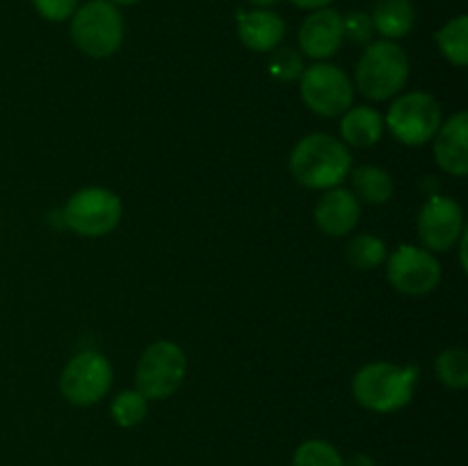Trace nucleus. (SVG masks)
Wrapping results in <instances>:
<instances>
[{
    "mask_svg": "<svg viewBox=\"0 0 468 466\" xmlns=\"http://www.w3.org/2000/svg\"><path fill=\"white\" fill-rule=\"evenodd\" d=\"M291 174L309 190H332L347 178L352 155L341 140L324 132L302 137L291 154Z\"/></svg>",
    "mask_w": 468,
    "mask_h": 466,
    "instance_id": "1",
    "label": "nucleus"
},
{
    "mask_svg": "<svg viewBox=\"0 0 468 466\" xmlns=\"http://www.w3.org/2000/svg\"><path fill=\"white\" fill-rule=\"evenodd\" d=\"M419 368L375 361L364 365L352 379V396L364 409L388 414L410 405L414 396Z\"/></svg>",
    "mask_w": 468,
    "mask_h": 466,
    "instance_id": "2",
    "label": "nucleus"
},
{
    "mask_svg": "<svg viewBox=\"0 0 468 466\" xmlns=\"http://www.w3.org/2000/svg\"><path fill=\"white\" fill-rule=\"evenodd\" d=\"M355 80L366 99H393L410 80V58L396 41H373L356 62Z\"/></svg>",
    "mask_w": 468,
    "mask_h": 466,
    "instance_id": "3",
    "label": "nucleus"
},
{
    "mask_svg": "<svg viewBox=\"0 0 468 466\" xmlns=\"http://www.w3.org/2000/svg\"><path fill=\"white\" fill-rule=\"evenodd\" d=\"M71 39L87 58L103 59L123 41V16L110 0H90L73 12Z\"/></svg>",
    "mask_w": 468,
    "mask_h": 466,
    "instance_id": "4",
    "label": "nucleus"
},
{
    "mask_svg": "<svg viewBox=\"0 0 468 466\" xmlns=\"http://www.w3.org/2000/svg\"><path fill=\"white\" fill-rule=\"evenodd\" d=\"M186 352L174 341H155L142 355L137 364V391L146 400H167L178 391L186 379Z\"/></svg>",
    "mask_w": 468,
    "mask_h": 466,
    "instance_id": "5",
    "label": "nucleus"
},
{
    "mask_svg": "<svg viewBox=\"0 0 468 466\" xmlns=\"http://www.w3.org/2000/svg\"><path fill=\"white\" fill-rule=\"evenodd\" d=\"M441 108L437 99L425 91H411L393 101L384 126L405 146H423L437 135L441 126Z\"/></svg>",
    "mask_w": 468,
    "mask_h": 466,
    "instance_id": "6",
    "label": "nucleus"
},
{
    "mask_svg": "<svg viewBox=\"0 0 468 466\" xmlns=\"http://www.w3.org/2000/svg\"><path fill=\"white\" fill-rule=\"evenodd\" d=\"M123 206L114 192L105 187H82L64 206V224L78 236H108L122 222Z\"/></svg>",
    "mask_w": 468,
    "mask_h": 466,
    "instance_id": "7",
    "label": "nucleus"
},
{
    "mask_svg": "<svg viewBox=\"0 0 468 466\" xmlns=\"http://www.w3.org/2000/svg\"><path fill=\"white\" fill-rule=\"evenodd\" d=\"M302 101L320 117H341L352 108L355 87L343 69L327 62H315L300 76Z\"/></svg>",
    "mask_w": 468,
    "mask_h": 466,
    "instance_id": "8",
    "label": "nucleus"
},
{
    "mask_svg": "<svg viewBox=\"0 0 468 466\" xmlns=\"http://www.w3.org/2000/svg\"><path fill=\"white\" fill-rule=\"evenodd\" d=\"M112 387V365L101 352H78L62 370L59 393L76 407H91Z\"/></svg>",
    "mask_w": 468,
    "mask_h": 466,
    "instance_id": "9",
    "label": "nucleus"
},
{
    "mask_svg": "<svg viewBox=\"0 0 468 466\" xmlns=\"http://www.w3.org/2000/svg\"><path fill=\"white\" fill-rule=\"evenodd\" d=\"M387 277L402 295H428L441 281V265L423 247L400 245L388 256Z\"/></svg>",
    "mask_w": 468,
    "mask_h": 466,
    "instance_id": "10",
    "label": "nucleus"
},
{
    "mask_svg": "<svg viewBox=\"0 0 468 466\" xmlns=\"http://www.w3.org/2000/svg\"><path fill=\"white\" fill-rule=\"evenodd\" d=\"M416 227H419V238L425 245L423 249L448 251L457 245L464 233V213L455 199L434 195L420 208Z\"/></svg>",
    "mask_w": 468,
    "mask_h": 466,
    "instance_id": "11",
    "label": "nucleus"
},
{
    "mask_svg": "<svg viewBox=\"0 0 468 466\" xmlns=\"http://www.w3.org/2000/svg\"><path fill=\"white\" fill-rule=\"evenodd\" d=\"M300 48L306 58L324 62L327 58L336 55L343 44V16L336 9H314V14L302 21L300 26Z\"/></svg>",
    "mask_w": 468,
    "mask_h": 466,
    "instance_id": "12",
    "label": "nucleus"
},
{
    "mask_svg": "<svg viewBox=\"0 0 468 466\" xmlns=\"http://www.w3.org/2000/svg\"><path fill=\"white\" fill-rule=\"evenodd\" d=\"M314 217L320 231L327 233V236H347V233L355 231V227L359 224L361 204L350 190H346V187H332V190H327V195L320 196V201L315 204Z\"/></svg>",
    "mask_w": 468,
    "mask_h": 466,
    "instance_id": "13",
    "label": "nucleus"
},
{
    "mask_svg": "<svg viewBox=\"0 0 468 466\" xmlns=\"http://www.w3.org/2000/svg\"><path fill=\"white\" fill-rule=\"evenodd\" d=\"M434 140L437 164L451 176H466L468 172V114L457 112L441 123Z\"/></svg>",
    "mask_w": 468,
    "mask_h": 466,
    "instance_id": "14",
    "label": "nucleus"
},
{
    "mask_svg": "<svg viewBox=\"0 0 468 466\" xmlns=\"http://www.w3.org/2000/svg\"><path fill=\"white\" fill-rule=\"evenodd\" d=\"M283 35H286V23L270 9L238 14V37H240L242 46L254 53H270V50L279 48Z\"/></svg>",
    "mask_w": 468,
    "mask_h": 466,
    "instance_id": "15",
    "label": "nucleus"
},
{
    "mask_svg": "<svg viewBox=\"0 0 468 466\" xmlns=\"http://www.w3.org/2000/svg\"><path fill=\"white\" fill-rule=\"evenodd\" d=\"M384 117L373 108H350L343 112L341 119V137L350 146H359V149H368L375 146L384 135Z\"/></svg>",
    "mask_w": 468,
    "mask_h": 466,
    "instance_id": "16",
    "label": "nucleus"
},
{
    "mask_svg": "<svg viewBox=\"0 0 468 466\" xmlns=\"http://www.w3.org/2000/svg\"><path fill=\"white\" fill-rule=\"evenodd\" d=\"M373 27L382 37L402 39L410 35L416 23V12L411 0H375L373 14H370Z\"/></svg>",
    "mask_w": 468,
    "mask_h": 466,
    "instance_id": "17",
    "label": "nucleus"
},
{
    "mask_svg": "<svg viewBox=\"0 0 468 466\" xmlns=\"http://www.w3.org/2000/svg\"><path fill=\"white\" fill-rule=\"evenodd\" d=\"M350 183H352V195L359 199V204H387L388 199L393 196V178L391 174L384 172L382 167H375V164H364V167L355 169L350 174Z\"/></svg>",
    "mask_w": 468,
    "mask_h": 466,
    "instance_id": "18",
    "label": "nucleus"
},
{
    "mask_svg": "<svg viewBox=\"0 0 468 466\" xmlns=\"http://www.w3.org/2000/svg\"><path fill=\"white\" fill-rule=\"evenodd\" d=\"M437 46L443 58L455 67H466L468 62V16H457L448 21L437 32Z\"/></svg>",
    "mask_w": 468,
    "mask_h": 466,
    "instance_id": "19",
    "label": "nucleus"
},
{
    "mask_svg": "<svg viewBox=\"0 0 468 466\" xmlns=\"http://www.w3.org/2000/svg\"><path fill=\"white\" fill-rule=\"evenodd\" d=\"M346 259L355 270L368 272V270H375L387 260V245L378 236L361 233V236H355L347 242Z\"/></svg>",
    "mask_w": 468,
    "mask_h": 466,
    "instance_id": "20",
    "label": "nucleus"
},
{
    "mask_svg": "<svg viewBox=\"0 0 468 466\" xmlns=\"http://www.w3.org/2000/svg\"><path fill=\"white\" fill-rule=\"evenodd\" d=\"M437 377L448 388L468 387V355L462 347H451L437 356Z\"/></svg>",
    "mask_w": 468,
    "mask_h": 466,
    "instance_id": "21",
    "label": "nucleus"
},
{
    "mask_svg": "<svg viewBox=\"0 0 468 466\" xmlns=\"http://www.w3.org/2000/svg\"><path fill=\"white\" fill-rule=\"evenodd\" d=\"M146 411H149V400L142 396L140 391H122L114 396L112 405H110V416L122 428H135L144 420Z\"/></svg>",
    "mask_w": 468,
    "mask_h": 466,
    "instance_id": "22",
    "label": "nucleus"
},
{
    "mask_svg": "<svg viewBox=\"0 0 468 466\" xmlns=\"http://www.w3.org/2000/svg\"><path fill=\"white\" fill-rule=\"evenodd\" d=\"M341 450L334 443L323 441V439H309L300 443L292 455V466H343Z\"/></svg>",
    "mask_w": 468,
    "mask_h": 466,
    "instance_id": "23",
    "label": "nucleus"
},
{
    "mask_svg": "<svg viewBox=\"0 0 468 466\" xmlns=\"http://www.w3.org/2000/svg\"><path fill=\"white\" fill-rule=\"evenodd\" d=\"M304 69V58L295 48H274L268 59V73L279 82L300 80Z\"/></svg>",
    "mask_w": 468,
    "mask_h": 466,
    "instance_id": "24",
    "label": "nucleus"
},
{
    "mask_svg": "<svg viewBox=\"0 0 468 466\" xmlns=\"http://www.w3.org/2000/svg\"><path fill=\"white\" fill-rule=\"evenodd\" d=\"M375 35L373 21L366 12H347L343 16V37L352 44H370Z\"/></svg>",
    "mask_w": 468,
    "mask_h": 466,
    "instance_id": "25",
    "label": "nucleus"
},
{
    "mask_svg": "<svg viewBox=\"0 0 468 466\" xmlns=\"http://www.w3.org/2000/svg\"><path fill=\"white\" fill-rule=\"evenodd\" d=\"M37 12L46 18V21H67L73 16L78 9V0H32Z\"/></svg>",
    "mask_w": 468,
    "mask_h": 466,
    "instance_id": "26",
    "label": "nucleus"
},
{
    "mask_svg": "<svg viewBox=\"0 0 468 466\" xmlns=\"http://www.w3.org/2000/svg\"><path fill=\"white\" fill-rule=\"evenodd\" d=\"M343 466H378V464H375L373 457L366 455V452H356V455H352L350 460H346V464Z\"/></svg>",
    "mask_w": 468,
    "mask_h": 466,
    "instance_id": "27",
    "label": "nucleus"
},
{
    "mask_svg": "<svg viewBox=\"0 0 468 466\" xmlns=\"http://www.w3.org/2000/svg\"><path fill=\"white\" fill-rule=\"evenodd\" d=\"M291 3L302 9H323L327 7V5H332L334 0H291Z\"/></svg>",
    "mask_w": 468,
    "mask_h": 466,
    "instance_id": "28",
    "label": "nucleus"
},
{
    "mask_svg": "<svg viewBox=\"0 0 468 466\" xmlns=\"http://www.w3.org/2000/svg\"><path fill=\"white\" fill-rule=\"evenodd\" d=\"M247 3H251L254 7H259V9H270V7H274V5L282 3V0H247Z\"/></svg>",
    "mask_w": 468,
    "mask_h": 466,
    "instance_id": "29",
    "label": "nucleus"
},
{
    "mask_svg": "<svg viewBox=\"0 0 468 466\" xmlns=\"http://www.w3.org/2000/svg\"><path fill=\"white\" fill-rule=\"evenodd\" d=\"M110 3L112 5H135V3H140V0H110Z\"/></svg>",
    "mask_w": 468,
    "mask_h": 466,
    "instance_id": "30",
    "label": "nucleus"
}]
</instances>
